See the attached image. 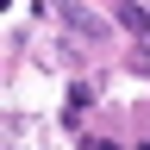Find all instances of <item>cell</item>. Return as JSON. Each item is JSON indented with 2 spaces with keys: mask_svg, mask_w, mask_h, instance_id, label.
Returning a JSON list of instances; mask_svg holds the SVG:
<instances>
[{
  "mask_svg": "<svg viewBox=\"0 0 150 150\" xmlns=\"http://www.w3.org/2000/svg\"><path fill=\"white\" fill-rule=\"evenodd\" d=\"M112 19H119V25H125L131 38H150V13H144V6H119Z\"/></svg>",
  "mask_w": 150,
  "mask_h": 150,
  "instance_id": "6da1fadb",
  "label": "cell"
},
{
  "mask_svg": "<svg viewBox=\"0 0 150 150\" xmlns=\"http://www.w3.org/2000/svg\"><path fill=\"white\" fill-rule=\"evenodd\" d=\"M144 150H150V144H144Z\"/></svg>",
  "mask_w": 150,
  "mask_h": 150,
  "instance_id": "7a4b0ae2",
  "label": "cell"
}]
</instances>
